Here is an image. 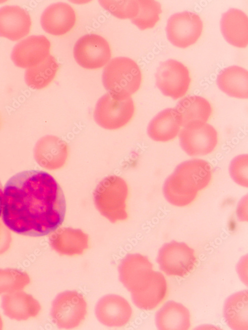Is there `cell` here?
<instances>
[{
  "mask_svg": "<svg viewBox=\"0 0 248 330\" xmlns=\"http://www.w3.org/2000/svg\"><path fill=\"white\" fill-rule=\"evenodd\" d=\"M175 109L178 114L181 127L206 123L212 113V106L205 98L188 95L182 99Z\"/></svg>",
  "mask_w": 248,
  "mask_h": 330,
  "instance_id": "obj_18",
  "label": "cell"
},
{
  "mask_svg": "<svg viewBox=\"0 0 248 330\" xmlns=\"http://www.w3.org/2000/svg\"><path fill=\"white\" fill-rule=\"evenodd\" d=\"M99 2L104 9L119 18L132 19L137 13V0H101Z\"/></svg>",
  "mask_w": 248,
  "mask_h": 330,
  "instance_id": "obj_25",
  "label": "cell"
},
{
  "mask_svg": "<svg viewBox=\"0 0 248 330\" xmlns=\"http://www.w3.org/2000/svg\"><path fill=\"white\" fill-rule=\"evenodd\" d=\"M222 35L231 45L245 47L248 44V18L243 11L231 8L223 14L220 22Z\"/></svg>",
  "mask_w": 248,
  "mask_h": 330,
  "instance_id": "obj_17",
  "label": "cell"
},
{
  "mask_svg": "<svg viewBox=\"0 0 248 330\" xmlns=\"http://www.w3.org/2000/svg\"><path fill=\"white\" fill-rule=\"evenodd\" d=\"M128 192L127 185L123 178L115 175L108 176L100 181L94 190L95 206L112 222L125 220Z\"/></svg>",
  "mask_w": 248,
  "mask_h": 330,
  "instance_id": "obj_3",
  "label": "cell"
},
{
  "mask_svg": "<svg viewBox=\"0 0 248 330\" xmlns=\"http://www.w3.org/2000/svg\"><path fill=\"white\" fill-rule=\"evenodd\" d=\"M135 105L130 96H120L107 93L98 100L94 119L102 128L116 130L126 126L132 120Z\"/></svg>",
  "mask_w": 248,
  "mask_h": 330,
  "instance_id": "obj_6",
  "label": "cell"
},
{
  "mask_svg": "<svg viewBox=\"0 0 248 330\" xmlns=\"http://www.w3.org/2000/svg\"><path fill=\"white\" fill-rule=\"evenodd\" d=\"M52 247L59 253L69 256L83 253L88 246V236L79 229L61 228L51 235Z\"/></svg>",
  "mask_w": 248,
  "mask_h": 330,
  "instance_id": "obj_19",
  "label": "cell"
},
{
  "mask_svg": "<svg viewBox=\"0 0 248 330\" xmlns=\"http://www.w3.org/2000/svg\"><path fill=\"white\" fill-rule=\"evenodd\" d=\"M212 176L211 166L205 160L195 159L182 162L166 180L164 196L174 205L187 206L209 185Z\"/></svg>",
  "mask_w": 248,
  "mask_h": 330,
  "instance_id": "obj_2",
  "label": "cell"
},
{
  "mask_svg": "<svg viewBox=\"0 0 248 330\" xmlns=\"http://www.w3.org/2000/svg\"><path fill=\"white\" fill-rule=\"evenodd\" d=\"M102 82L108 93L130 96L140 88L142 75L137 63L125 57L112 59L105 67Z\"/></svg>",
  "mask_w": 248,
  "mask_h": 330,
  "instance_id": "obj_5",
  "label": "cell"
},
{
  "mask_svg": "<svg viewBox=\"0 0 248 330\" xmlns=\"http://www.w3.org/2000/svg\"><path fill=\"white\" fill-rule=\"evenodd\" d=\"M181 126L175 108H167L159 112L149 123L147 133L156 141L167 142L175 139Z\"/></svg>",
  "mask_w": 248,
  "mask_h": 330,
  "instance_id": "obj_20",
  "label": "cell"
},
{
  "mask_svg": "<svg viewBox=\"0 0 248 330\" xmlns=\"http://www.w3.org/2000/svg\"><path fill=\"white\" fill-rule=\"evenodd\" d=\"M59 69V65L56 58L50 54L41 63L26 70L25 83L33 89H44L52 83Z\"/></svg>",
  "mask_w": 248,
  "mask_h": 330,
  "instance_id": "obj_22",
  "label": "cell"
},
{
  "mask_svg": "<svg viewBox=\"0 0 248 330\" xmlns=\"http://www.w3.org/2000/svg\"><path fill=\"white\" fill-rule=\"evenodd\" d=\"M220 89L229 96L247 98L248 97V71L238 66L224 69L217 76Z\"/></svg>",
  "mask_w": 248,
  "mask_h": 330,
  "instance_id": "obj_21",
  "label": "cell"
},
{
  "mask_svg": "<svg viewBox=\"0 0 248 330\" xmlns=\"http://www.w3.org/2000/svg\"><path fill=\"white\" fill-rule=\"evenodd\" d=\"M73 55L82 67L94 69L102 67L110 60L111 51L108 42L102 36L86 34L75 44Z\"/></svg>",
  "mask_w": 248,
  "mask_h": 330,
  "instance_id": "obj_9",
  "label": "cell"
},
{
  "mask_svg": "<svg viewBox=\"0 0 248 330\" xmlns=\"http://www.w3.org/2000/svg\"><path fill=\"white\" fill-rule=\"evenodd\" d=\"M32 25L31 17L24 9L17 5L0 8V36L11 41L27 36Z\"/></svg>",
  "mask_w": 248,
  "mask_h": 330,
  "instance_id": "obj_14",
  "label": "cell"
},
{
  "mask_svg": "<svg viewBox=\"0 0 248 330\" xmlns=\"http://www.w3.org/2000/svg\"><path fill=\"white\" fill-rule=\"evenodd\" d=\"M179 139L183 149L192 156L211 153L218 143L216 130L206 123L184 127L180 132Z\"/></svg>",
  "mask_w": 248,
  "mask_h": 330,
  "instance_id": "obj_11",
  "label": "cell"
},
{
  "mask_svg": "<svg viewBox=\"0 0 248 330\" xmlns=\"http://www.w3.org/2000/svg\"><path fill=\"white\" fill-rule=\"evenodd\" d=\"M203 23L194 12L184 11L172 15L166 26L167 37L174 46L186 48L194 44L199 38Z\"/></svg>",
  "mask_w": 248,
  "mask_h": 330,
  "instance_id": "obj_10",
  "label": "cell"
},
{
  "mask_svg": "<svg viewBox=\"0 0 248 330\" xmlns=\"http://www.w3.org/2000/svg\"><path fill=\"white\" fill-rule=\"evenodd\" d=\"M51 43L43 35L31 36L13 47L11 57L17 66L29 68L44 61L50 54Z\"/></svg>",
  "mask_w": 248,
  "mask_h": 330,
  "instance_id": "obj_12",
  "label": "cell"
},
{
  "mask_svg": "<svg viewBox=\"0 0 248 330\" xmlns=\"http://www.w3.org/2000/svg\"><path fill=\"white\" fill-rule=\"evenodd\" d=\"M155 77L156 86L163 94L174 99L186 94L191 82L186 66L174 59L162 62L157 69Z\"/></svg>",
  "mask_w": 248,
  "mask_h": 330,
  "instance_id": "obj_7",
  "label": "cell"
},
{
  "mask_svg": "<svg viewBox=\"0 0 248 330\" xmlns=\"http://www.w3.org/2000/svg\"><path fill=\"white\" fill-rule=\"evenodd\" d=\"M2 212L4 224L13 232L41 236L54 232L62 223L66 202L61 187L51 175L26 170L6 183Z\"/></svg>",
  "mask_w": 248,
  "mask_h": 330,
  "instance_id": "obj_1",
  "label": "cell"
},
{
  "mask_svg": "<svg viewBox=\"0 0 248 330\" xmlns=\"http://www.w3.org/2000/svg\"><path fill=\"white\" fill-rule=\"evenodd\" d=\"M95 313L98 320L108 327H120L130 320L132 310L123 297L108 295L102 298L97 304Z\"/></svg>",
  "mask_w": 248,
  "mask_h": 330,
  "instance_id": "obj_15",
  "label": "cell"
},
{
  "mask_svg": "<svg viewBox=\"0 0 248 330\" xmlns=\"http://www.w3.org/2000/svg\"><path fill=\"white\" fill-rule=\"evenodd\" d=\"M193 250L184 243L173 241L164 245L159 251L158 261L169 264H194Z\"/></svg>",
  "mask_w": 248,
  "mask_h": 330,
  "instance_id": "obj_23",
  "label": "cell"
},
{
  "mask_svg": "<svg viewBox=\"0 0 248 330\" xmlns=\"http://www.w3.org/2000/svg\"><path fill=\"white\" fill-rule=\"evenodd\" d=\"M3 202V187L0 181V216L2 211Z\"/></svg>",
  "mask_w": 248,
  "mask_h": 330,
  "instance_id": "obj_27",
  "label": "cell"
},
{
  "mask_svg": "<svg viewBox=\"0 0 248 330\" xmlns=\"http://www.w3.org/2000/svg\"><path fill=\"white\" fill-rule=\"evenodd\" d=\"M138 11L132 22L140 30L150 29L155 26L162 13L160 3L154 0H137Z\"/></svg>",
  "mask_w": 248,
  "mask_h": 330,
  "instance_id": "obj_24",
  "label": "cell"
},
{
  "mask_svg": "<svg viewBox=\"0 0 248 330\" xmlns=\"http://www.w3.org/2000/svg\"><path fill=\"white\" fill-rule=\"evenodd\" d=\"M248 154L239 155L233 159L230 166V174L238 184L248 187Z\"/></svg>",
  "mask_w": 248,
  "mask_h": 330,
  "instance_id": "obj_26",
  "label": "cell"
},
{
  "mask_svg": "<svg viewBox=\"0 0 248 330\" xmlns=\"http://www.w3.org/2000/svg\"><path fill=\"white\" fill-rule=\"evenodd\" d=\"M150 263L140 254L127 255L121 263L120 278L132 293V300L140 308L147 309V300L151 299L153 287L149 282Z\"/></svg>",
  "mask_w": 248,
  "mask_h": 330,
  "instance_id": "obj_4",
  "label": "cell"
},
{
  "mask_svg": "<svg viewBox=\"0 0 248 330\" xmlns=\"http://www.w3.org/2000/svg\"><path fill=\"white\" fill-rule=\"evenodd\" d=\"M86 313L87 304L83 296L76 291H65L54 300L51 314L59 328L70 329L82 323Z\"/></svg>",
  "mask_w": 248,
  "mask_h": 330,
  "instance_id": "obj_8",
  "label": "cell"
},
{
  "mask_svg": "<svg viewBox=\"0 0 248 330\" xmlns=\"http://www.w3.org/2000/svg\"><path fill=\"white\" fill-rule=\"evenodd\" d=\"M76 20L75 12L70 5L64 2H57L45 9L41 17V24L47 33L61 36L73 28Z\"/></svg>",
  "mask_w": 248,
  "mask_h": 330,
  "instance_id": "obj_16",
  "label": "cell"
},
{
  "mask_svg": "<svg viewBox=\"0 0 248 330\" xmlns=\"http://www.w3.org/2000/svg\"><path fill=\"white\" fill-rule=\"evenodd\" d=\"M67 144L54 135H47L38 141L34 149L37 163L42 167L51 170L62 167L68 158Z\"/></svg>",
  "mask_w": 248,
  "mask_h": 330,
  "instance_id": "obj_13",
  "label": "cell"
}]
</instances>
